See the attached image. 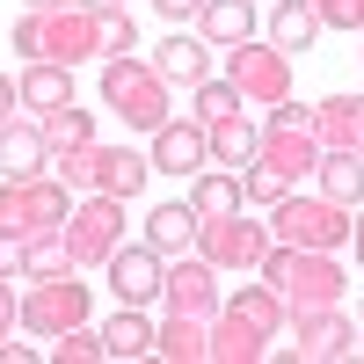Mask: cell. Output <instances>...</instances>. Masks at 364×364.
<instances>
[{"mask_svg":"<svg viewBox=\"0 0 364 364\" xmlns=\"http://www.w3.org/2000/svg\"><path fill=\"white\" fill-rule=\"evenodd\" d=\"M102 22L95 8H80V0H66V8H22V22L8 29V44L22 58H58V66H87V58H102Z\"/></svg>","mask_w":364,"mask_h":364,"instance_id":"6da1fadb","label":"cell"},{"mask_svg":"<svg viewBox=\"0 0 364 364\" xmlns=\"http://www.w3.org/2000/svg\"><path fill=\"white\" fill-rule=\"evenodd\" d=\"M255 269H262V284L284 291L291 314H306V306H343V291H350V269L336 262V248H284V240H269Z\"/></svg>","mask_w":364,"mask_h":364,"instance_id":"7a4b0ae2","label":"cell"},{"mask_svg":"<svg viewBox=\"0 0 364 364\" xmlns=\"http://www.w3.org/2000/svg\"><path fill=\"white\" fill-rule=\"evenodd\" d=\"M73 190L58 175H0V240L29 248L37 233H66Z\"/></svg>","mask_w":364,"mask_h":364,"instance_id":"3957f363","label":"cell"},{"mask_svg":"<svg viewBox=\"0 0 364 364\" xmlns=\"http://www.w3.org/2000/svg\"><path fill=\"white\" fill-rule=\"evenodd\" d=\"M102 109H117L132 132H146L154 139L168 117H175V87L146 66V58L132 51V58H102Z\"/></svg>","mask_w":364,"mask_h":364,"instance_id":"277c9868","label":"cell"},{"mask_svg":"<svg viewBox=\"0 0 364 364\" xmlns=\"http://www.w3.org/2000/svg\"><path fill=\"white\" fill-rule=\"evenodd\" d=\"M146 175H154V161L132 154V146H73V154H58V182L66 190H102V197H139L146 190Z\"/></svg>","mask_w":364,"mask_h":364,"instance_id":"5b68a950","label":"cell"},{"mask_svg":"<svg viewBox=\"0 0 364 364\" xmlns=\"http://www.w3.org/2000/svg\"><path fill=\"white\" fill-rule=\"evenodd\" d=\"M262 168H277L284 182H306L314 168H321V139H314V109L299 102V95H284V102H269V117H262V154H255Z\"/></svg>","mask_w":364,"mask_h":364,"instance_id":"8992f818","label":"cell"},{"mask_svg":"<svg viewBox=\"0 0 364 364\" xmlns=\"http://www.w3.org/2000/svg\"><path fill=\"white\" fill-rule=\"evenodd\" d=\"M350 219H357L350 204H328L321 190H314V197L291 190L277 211H269V240H284V248H336V255H343V248H350Z\"/></svg>","mask_w":364,"mask_h":364,"instance_id":"52a82bcc","label":"cell"},{"mask_svg":"<svg viewBox=\"0 0 364 364\" xmlns=\"http://www.w3.org/2000/svg\"><path fill=\"white\" fill-rule=\"evenodd\" d=\"M66 248H73V269H102L124 248V197L80 190V204L66 211Z\"/></svg>","mask_w":364,"mask_h":364,"instance_id":"ba28073f","label":"cell"},{"mask_svg":"<svg viewBox=\"0 0 364 364\" xmlns=\"http://www.w3.org/2000/svg\"><path fill=\"white\" fill-rule=\"evenodd\" d=\"M87 306H95V299H87V284L73 277V269H58V277H29V291H22V328L51 343V336H66V328H80Z\"/></svg>","mask_w":364,"mask_h":364,"instance_id":"9c48e42d","label":"cell"},{"mask_svg":"<svg viewBox=\"0 0 364 364\" xmlns=\"http://www.w3.org/2000/svg\"><path fill=\"white\" fill-rule=\"evenodd\" d=\"M226 80L240 87V102H284L291 95V51H277L269 37H248V44H233L226 51Z\"/></svg>","mask_w":364,"mask_h":364,"instance_id":"30bf717a","label":"cell"},{"mask_svg":"<svg viewBox=\"0 0 364 364\" xmlns=\"http://www.w3.org/2000/svg\"><path fill=\"white\" fill-rule=\"evenodd\" d=\"M291 350H277L284 364H343L357 357V321L343 306H306V314H291Z\"/></svg>","mask_w":364,"mask_h":364,"instance_id":"8fae6325","label":"cell"},{"mask_svg":"<svg viewBox=\"0 0 364 364\" xmlns=\"http://www.w3.org/2000/svg\"><path fill=\"white\" fill-rule=\"evenodd\" d=\"M262 248H269V226L248 219V204H240V211H219V219H197V255H204L211 269H255Z\"/></svg>","mask_w":364,"mask_h":364,"instance_id":"7c38bea8","label":"cell"},{"mask_svg":"<svg viewBox=\"0 0 364 364\" xmlns=\"http://www.w3.org/2000/svg\"><path fill=\"white\" fill-rule=\"evenodd\" d=\"M161 306H168V314H204V321H211V314L226 306L219 269H211L197 248H190V255H175V262L161 269Z\"/></svg>","mask_w":364,"mask_h":364,"instance_id":"4fadbf2b","label":"cell"},{"mask_svg":"<svg viewBox=\"0 0 364 364\" xmlns=\"http://www.w3.org/2000/svg\"><path fill=\"white\" fill-rule=\"evenodd\" d=\"M161 269H168V255L154 248V240H124V248L102 262V277L117 291V306H154L161 299Z\"/></svg>","mask_w":364,"mask_h":364,"instance_id":"5bb4252c","label":"cell"},{"mask_svg":"<svg viewBox=\"0 0 364 364\" xmlns=\"http://www.w3.org/2000/svg\"><path fill=\"white\" fill-rule=\"evenodd\" d=\"M146 161H154V175L190 182V175L211 168V132L197 124V117H168V124L154 132V146H146Z\"/></svg>","mask_w":364,"mask_h":364,"instance_id":"9a60e30c","label":"cell"},{"mask_svg":"<svg viewBox=\"0 0 364 364\" xmlns=\"http://www.w3.org/2000/svg\"><path fill=\"white\" fill-rule=\"evenodd\" d=\"M314 139H321V154H364V95L314 102Z\"/></svg>","mask_w":364,"mask_h":364,"instance_id":"2e32d148","label":"cell"},{"mask_svg":"<svg viewBox=\"0 0 364 364\" xmlns=\"http://www.w3.org/2000/svg\"><path fill=\"white\" fill-rule=\"evenodd\" d=\"M146 66H154L168 87H182V95H190V87H204V80H211V44H204V37H182V29H175L168 44H154V58H146Z\"/></svg>","mask_w":364,"mask_h":364,"instance_id":"e0dca14e","label":"cell"},{"mask_svg":"<svg viewBox=\"0 0 364 364\" xmlns=\"http://www.w3.org/2000/svg\"><path fill=\"white\" fill-rule=\"evenodd\" d=\"M51 168V139L37 117H8L0 124V175H44Z\"/></svg>","mask_w":364,"mask_h":364,"instance_id":"ac0fdd59","label":"cell"},{"mask_svg":"<svg viewBox=\"0 0 364 364\" xmlns=\"http://www.w3.org/2000/svg\"><path fill=\"white\" fill-rule=\"evenodd\" d=\"M154 357H168V364H211V321L204 314L154 321Z\"/></svg>","mask_w":364,"mask_h":364,"instance_id":"d6986e66","label":"cell"},{"mask_svg":"<svg viewBox=\"0 0 364 364\" xmlns=\"http://www.w3.org/2000/svg\"><path fill=\"white\" fill-rule=\"evenodd\" d=\"M262 357H269V336L255 321H240L233 306L211 314V364H262Z\"/></svg>","mask_w":364,"mask_h":364,"instance_id":"ffe728a7","label":"cell"},{"mask_svg":"<svg viewBox=\"0 0 364 364\" xmlns=\"http://www.w3.org/2000/svg\"><path fill=\"white\" fill-rule=\"evenodd\" d=\"M197 37H204L211 51L248 44V37H255V0H204V8H197Z\"/></svg>","mask_w":364,"mask_h":364,"instance_id":"44dd1931","label":"cell"},{"mask_svg":"<svg viewBox=\"0 0 364 364\" xmlns=\"http://www.w3.org/2000/svg\"><path fill=\"white\" fill-rule=\"evenodd\" d=\"M211 132V168H255V154H262V124H248V117H219V124H204Z\"/></svg>","mask_w":364,"mask_h":364,"instance_id":"7402d4cb","label":"cell"},{"mask_svg":"<svg viewBox=\"0 0 364 364\" xmlns=\"http://www.w3.org/2000/svg\"><path fill=\"white\" fill-rule=\"evenodd\" d=\"M22 109H58V102H73V66H58V58H29V66H22Z\"/></svg>","mask_w":364,"mask_h":364,"instance_id":"603a6c76","label":"cell"},{"mask_svg":"<svg viewBox=\"0 0 364 364\" xmlns=\"http://www.w3.org/2000/svg\"><path fill=\"white\" fill-rule=\"evenodd\" d=\"M146 240H154L168 262H175V255H190V248H197V211H190V197H182V204H154V211H146Z\"/></svg>","mask_w":364,"mask_h":364,"instance_id":"cb8c5ba5","label":"cell"},{"mask_svg":"<svg viewBox=\"0 0 364 364\" xmlns=\"http://www.w3.org/2000/svg\"><path fill=\"white\" fill-rule=\"evenodd\" d=\"M102 350H109V364H132V357H154V321H146L139 306H117V314L102 321Z\"/></svg>","mask_w":364,"mask_h":364,"instance_id":"d4e9b609","label":"cell"},{"mask_svg":"<svg viewBox=\"0 0 364 364\" xmlns=\"http://www.w3.org/2000/svg\"><path fill=\"white\" fill-rule=\"evenodd\" d=\"M314 37H321L314 0H269V44L277 51H314Z\"/></svg>","mask_w":364,"mask_h":364,"instance_id":"484cf974","label":"cell"},{"mask_svg":"<svg viewBox=\"0 0 364 364\" xmlns=\"http://www.w3.org/2000/svg\"><path fill=\"white\" fill-rule=\"evenodd\" d=\"M226 306H233L240 321H255V328H262L269 343H277L284 328H291V306H284V291H277V284H240V291L226 299Z\"/></svg>","mask_w":364,"mask_h":364,"instance_id":"4316f807","label":"cell"},{"mask_svg":"<svg viewBox=\"0 0 364 364\" xmlns=\"http://www.w3.org/2000/svg\"><path fill=\"white\" fill-rule=\"evenodd\" d=\"M314 190H321L328 204H350V211H357V197H364V154H321Z\"/></svg>","mask_w":364,"mask_h":364,"instance_id":"83f0119b","label":"cell"},{"mask_svg":"<svg viewBox=\"0 0 364 364\" xmlns=\"http://www.w3.org/2000/svg\"><path fill=\"white\" fill-rule=\"evenodd\" d=\"M248 197H240V175L233 168H204V175H190V211L197 219H219V211H240Z\"/></svg>","mask_w":364,"mask_h":364,"instance_id":"f1b7e54d","label":"cell"},{"mask_svg":"<svg viewBox=\"0 0 364 364\" xmlns=\"http://www.w3.org/2000/svg\"><path fill=\"white\" fill-rule=\"evenodd\" d=\"M37 124H44V139H51V161H58V154H73V146H87V139H95V117H87V109H73V102H58V109H44Z\"/></svg>","mask_w":364,"mask_h":364,"instance_id":"f546056e","label":"cell"},{"mask_svg":"<svg viewBox=\"0 0 364 364\" xmlns=\"http://www.w3.org/2000/svg\"><path fill=\"white\" fill-rule=\"evenodd\" d=\"M58 269H73L66 233H37V240L22 248V284H29V277H58Z\"/></svg>","mask_w":364,"mask_h":364,"instance_id":"4dcf8cb0","label":"cell"},{"mask_svg":"<svg viewBox=\"0 0 364 364\" xmlns=\"http://www.w3.org/2000/svg\"><path fill=\"white\" fill-rule=\"evenodd\" d=\"M190 102H197V109H190L197 124H219V117H233V109H240V87H233L226 73H211L204 87H190Z\"/></svg>","mask_w":364,"mask_h":364,"instance_id":"1f68e13d","label":"cell"},{"mask_svg":"<svg viewBox=\"0 0 364 364\" xmlns=\"http://www.w3.org/2000/svg\"><path fill=\"white\" fill-rule=\"evenodd\" d=\"M109 350H102V328H66V336H51V364H102Z\"/></svg>","mask_w":364,"mask_h":364,"instance_id":"d6a6232c","label":"cell"},{"mask_svg":"<svg viewBox=\"0 0 364 364\" xmlns=\"http://www.w3.org/2000/svg\"><path fill=\"white\" fill-rule=\"evenodd\" d=\"M291 190H299V182H284L277 168H262V161H255V168H240V197H248V204H262V211H277Z\"/></svg>","mask_w":364,"mask_h":364,"instance_id":"836d02e7","label":"cell"},{"mask_svg":"<svg viewBox=\"0 0 364 364\" xmlns=\"http://www.w3.org/2000/svg\"><path fill=\"white\" fill-rule=\"evenodd\" d=\"M314 15H321V29H364V0H314Z\"/></svg>","mask_w":364,"mask_h":364,"instance_id":"e575fe53","label":"cell"},{"mask_svg":"<svg viewBox=\"0 0 364 364\" xmlns=\"http://www.w3.org/2000/svg\"><path fill=\"white\" fill-rule=\"evenodd\" d=\"M139 51V22L132 15H109L102 22V58H132Z\"/></svg>","mask_w":364,"mask_h":364,"instance_id":"d590c367","label":"cell"},{"mask_svg":"<svg viewBox=\"0 0 364 364\" xmlns=\"http://www.w3.org/2000/svg\"><path fill=\"white\" fill-rule=\"evenodd\" d=\"M8 284H15V277H0V336H8V328H15V321H22V299H15V291H8Z\"/></svg>","mask_w":364,"mask_h":364,"instance_id":"8d00e7d4","label":"cell"},{"mask_svg":"<svg viewBox=\"0 0 364 364\" xmlns=\"http://www.w3.org/2000/svg\"><path fill=\"white\" fill-rule=\"evenodd\" d=\"M154 8H161V15L182 29V22H197V8H204V0H154Z\"/></svg>","mask_w":364,"mask_h":364,"instance_id":"74e56055","label":"cell"},{"mask_svg":"<svg viewBox=\"0 0 364 364\" xmlns=\"http://www.w3.org/2000/svg\"><path fill=\"white\" fill-rule=\"evenodd\" d=\"M15 109H22V87H15L8 73H0V124H8V117H15Z\"/></svg>","mask_w":364,"mask_h":364,"instance_id":"f35d334b","label":"cell"},{"mask_svg":"<svg viewBox=\"0 0 364 364\" xmlns=\"http://www.w3.org/2000/svg\"><path fill=\"white\" fill-rule=\"evenodd\" d=\"M0 277H22V248L15 240H0Z\"/></svg>","mask_w":364,"mask_h":364,"instance_id":"ab89813d","label":"cell"},{"mask_svg":"<svg viewBox=\"0 0 364 364\" xmlns=\"http://www.w3.org/2000/svg\"><path fill=\"white\" fill-rule=\"evenodd\" d=\"M29 357H37L29 343H8V336H0V364H29Z\"/></svg>","mask_w":364,"mask_h":364,"instance_id":"60d3db41","label":"cell"},{"mask_svg":"<svg viewBox=\"0 0 364 364\" xmlns=\"http://www.w3.org/2000/svg\"><path fill=\"white\" fill-rule=\"evenodd\" d=\"M350 248H357V262H364V204H357V219H350Z\"/></svg>","mask_w":364,"mask_h":364,"instance_id":"b9f144b4","label":"cell"},{"mask_svg":"<svg viewBox=\"0 0 364 364\" xmlns=\"http://www.w3.org/2000/svg\"><path fill=\"white\" fill-rule=\"evenodd\" d=\"M80 8H95V15H132L124 0H80Z\"/></svg>","mask_w":364,"mask_h":364,"instance_id":"7bdbcfd3","label":"cell"},{"mask_svg":"<svg viewBox=\"0 0 364 364\" xmlns=\"http://www.w3.org/2000/svg\"><path fill=\"white\" fill-rule=\"evenodd\" d=\"M357 357H364V291H357Z\"/></svg>","mask_w":364,"mask_h":364,"instance_id":"ee69618b","label":"cell"},{"mask_svg":"<svg viewBox=\"0 0 364 364\" xmlns=\"http://www.w3.org/2000/svg\"><path fill=\"white\" fill-rule=\"evenodd\" d=\"M22 8H66V0H22Z\"/></svg>","mask_w":364,"mask_h":364,"instance_id":"f6af8a7d","label":"cell"}]
</instances>
